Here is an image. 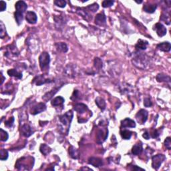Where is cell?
<instances>
[{
  "label": "cell",
  "instance_id": "8992f818",
  "mask_svg": "<svg viewBox=\"0 0 171 171\" xmlns=\"http://www.w3.org/2000/svg\"><path fill=\"white\" fill-rule=\"evenodd\" d=\"M136 118L139 123H145L148 118V112L144 109H141L140 111L138 112L137 115H136Z\"/></svg>",
  "mask_w": 171,
  "mask_h": 171
},
{
  "label": "cell",
  "instance_id": "5b68a950",
  "mask_svg": "<svg viewBox=\"0 0 171 171\" xmlns=\"http://www.w3.org/2000/svg\"><path fill=\"white\" fill-rule=\"evenodd\" d=\"M46 109V106L44 103L40 102L36 104L33 106L30 109V113L33 115H36V114H40L41 112H44Z\"/></svg>",
  "mask_w": 171,
  "mask_h": 171
},
{
  "label": "cell",
  "instance_id": "f6af8a7d",
  "mask_svg": "<svg viewBox=\"0 0 171 171\" xmlns=\"http://www.w3.org/2000/svg\"><path fill=\"white\" fill-rule=\"evenodd\" d=\"M1 74V78H2V79H1V84H3V81H4V79H5V78L3 77V74H2V73Z\"/></svg>",
  "mask_w": 171,
  "mask_h": 171
},
{
  "label": "cell",
  "instance_id": "e0dca14e",
  "mask_svg": "<svg viewBox=\"0 0 171 171\" xmlns=\"http://www.w3.org/2000/svg\"><path fill=\"white\" fill-rule=\"evenodd\" d=\"M157 48H158V50H160V51L168 52L170 51L171 49V45L168 42H162L157 45Z\"/></svg>",
  "mask_w": 171,
  "mask_h": 171
},
{
  "label": "cell",
  "instance_id": "4fadbf2b",
  "mask_svg": "<svg viewBox=\"0 0 171 171\" xmlns=\"http://www.w3.org/2000/svg\"><path fill=\"white\" fill-rule=\"evenodd\" d=\"M106 17L104 13H100L96 15V18H95V23L98 26H103L106 24Z\"/></svg>",
  "mask_w": 171,
  "mask_h": 171
},
{
  "label": "cell",
  "instance_id": "603a6c76",
  "mask_svg": "<svg viewBox=\"0 0 171 171\" xmlns=\"http://www.w3.org/2000/svg\"><path fill=\"white\" fill-rule=\"evenodd\" d=\"M156 80L158 82H170V77L164 74H158L156 76Z\"/></svg>",
  "mask_w": 171,
  "mask_h": 171
},
{
  "label": "cell",
  "instance_id": "7bdbcfd3",
  "mask_svg": "<svg viewBox=\"0 0 171 171\" xmlns=\"http://www.w3.org/2000/svg\"><path fill=\"white\" fill-rule=\"evenodd\" d=\"M142 137L144 138L146 140H148L150 139V135L148 134V132H145V133L143 134Z\"/></svg>",
  "mask_w": 171,
  "mask_h": 171
},
{
  "label": "cell",
  "instance_id": "83f0119b",
  "mask_svg": "<svg viewBox=\"0 0 171 171\" xmlns=\"http://www.w3.org/2000/svg\"><path fill=\"white\" fill-rule=\"evenodd\" d=\"M96 104L100 109L104 110L106 108V102H105L104 99L102 98H100V97L97 98L96 99Z\"/></svg>",
  "mask_w": 171,
  "mask_h": 171
},
{
  "label": "cell",
  "instance_id": "6da1fadb",
  "mask_svg": "<svg viewBox=\"0 0 171 171\" xmlns=\"http://www.w3.org/2000/svg\"><path fill=\"white\" fill-rule=\"evenodd\" d=\"M50 62V57L49 54L46 52H42L39 57V63L41 70L42 71H47L49 69Z\"/></svg>",
  "mask_w": 171,
  "mask_h": 171
},
{
  "label": "cell",
  "instance_id": "836d02e7",
  "mask_svg": "<svg viewBox=\"0 0 171 171\" xmlns=\"http://www.w3.org/2000/svg\"><path fill=\"white\" fill-rule=\"evenodd\" d=\"M0 28H1V30H0V36H1V38H4L5 36H6V30H5V26L4 24H3V23L2 21H1V26H0Z\"/></svg>",
  "mask_w": 171,
  "mask_h": 171
},
{
  "label": "cell",
  "instance_id": "484cf974",
  "mask_svg": "<svg viewBox=\"0 0 171 171\" xmlns=\"http://www.w3.org/2000/svg\"><path fill=\"white\" fill-rule=\"evenodd\" d=\"M58 89H59V88H55V89H54V90H52L51 91H50V92H47L45 95H44V96L42 97V99L44 100H45V101L50 100V99H51L52 97H53L54 95H55L56 93L58 92Z\"/></svg>",
  "mask_w": 171,
  "mask_h": 171
},
{
  "label": "cell",
  "instance_id": "e575fe53",
  "mask_svg": "<svg viewBox=\"0 0 171 171\" xmlns=\"http://www.w3.org/2000/svg\"><path fill=\"white\" fill-rule=\"evenodd\" d=\"M54 4H55L56 6L64 8V7H65L66 5V1H64V0H56V1H54Z\"/></svg>",
  "mask_w": 171,
  "mask_h": 171
},
{
  "label": "cell",
  "instance_id": "d4e9b609",
  "mask_svg": "<svg viewBox=\"0 0 171 171\" xmlns=\"http://www.w3.org/2000/svg\"><path fill=\"white\" fill-rule=\"evenodd\" d=\"M7 74H8V75L11 77H15L18 79L22 78V74L17 72L15 69L9 70L7 71Z\"/></svg>",
  "mask_w": 171,
  "mask_h": 171
},
{
  "label": "cell",
  "instance_id": "44dd1931",
  "mask_svg": "<svg viewBox=\"0 0 171 171\" xmlns=\"http://www.w3.org/2000/svg\"><path fill=\"white\" fill-rule=\"evenodd\" d=\"M142 145L141 143H138L136 144L133 147V149H132V152L134 155H139L140 154H141V152H142Z\"/></svg>",
  "mask_w": 171,
  "mask_h": 171
},
{
  "label": "cell",
  "instance_id": "30bf717a",
  "mask_svg": "<svg viewBox=\"0 0 171 171\" xmlns=\"http://www.w3.org/2000/svg\"><path fill=\"white\" fill-rule=\"evenodd\" d=\"M21 133L25 137H29L33 135L34 131H32V128L30 127L28 124H25L21 128Z\"/></svg>",
  "mask_w": 171,
  "mask_h": 171
},
{
  "label": "cell",
  "instance_id": "d6a6232c",
  "mask_svg": "<svg viewBox=\"0 0 171 171\" xmlns=\"http://www.w3.org/2000/svg\"><path fill=\"white\" fill-rule=\"evenodd\" d=\"M0 159L1 160H5L8 158V152L5 149H1L0 151Z\"/></svg>",
  "mask_w": 171,
  "mask_h": 171
},
{
  "label": "cell",
  "instance_id": "2e32d148",
  "mask_svg": "<svg viewBox=\"0 0 171 171\" xmlns=\"http://www.w3.org/2000/svg\"><path fill=\"white\" fill-rule=\"evenodd\" d=\"M121 126L123 128H135L136 127V123L133 120L127 118L122 121Z\"/></svg>",
  "mask_w": 171,
  "mask_h": 171
},
{
  "label": "cell",
  "instance_id": "5bb4252c",
  "mask_svg": "<svg viewBox=\"0 0 171 171\" xmlns=\"http://www.w3.org/2000/svg\"><path fill=\"white\" fill-rule=\"evenodd\" d=\"M74 109L75 111L77 112L78 114H84V112L88 110V106L84 104H82V103L76 104L74 107Z\"/></svg>",
  "mask_w": 171,
  "mask_h": 171
},
{
  "label": "cell",
  "instance_id": "ac0fdd59",
  "mask_svg": "<svg viewBox=\"0 0 171 171\" xmlns=\"http://www.w3.org/2000/svg\"><path fill=\"white\" fill-rule=\"evenodd\" d=\"M148 44V42H146V41L139 40L138 41L137 44H136L135 48L136 49L139 50V51H141V50H145L146 49Z\"/></svg>",
  "mask_w": 171,
  "mask_h": 171
},
{
  "label": "cell",
  "instance_id": "3957f363",
  "mask_svg": "<svg viewBox=\"0 0 171 171\" xmlns=\"http://www.w3.org/2000/svg\"><path fill=\"white\" fill-rule=\"evenodd\" d=\"M133 63L139 68L144 69L148 65V59L145 55L141 54L134 58Z\"/></svg>",
  "mask_w": 171,
  "mask_h": 171
},
{
  "label": "cell",
  "instance_id": "52a82bcc",
  "mask_svg": "<svg viewBox=\"0 0 171 171\" xmlns=\"http://www.w3.org/2000/svg\"><path fill=\"white\" fill-rule=\"evenodd\" d=\"M154 30L158 36L162 37L166 34V28L160 23H157L154 26Z\"/></svg>",
  "mask_w": 171,
  "mask_h": 171
},
{
  "label": "cell",
  "instance_id": "8fae6325",
  "mask_svg": "<svg viewBox=\"0 0 171 171\" xmlns=\"http://www.w3.org/2000/svg\"><path fill=\"white\" fill-rule=\"evenodd\" d=\"M88 163L92 166H94V167H98L102 166L104 162H103L102 159H101L100 158H96V157H91L88 159Z\"/></svg>",
  "mask_w": 171,
  "mask_h": 171
},
{
  "label": "cell",
  "instance_id": "f546056e",
  "mask_svg": "<svg viewBox=\"0 0 171 171\" xmlns=\"http://www.w3.org/2000/svg\"><path fill=\"white\" fill-rule=\"evenodd\" d=\"M120 135L122 138L124 140H129L131 139L132 137V133L128 130H123L120 131Z\"/></svg>",
  "mask_w": 171,
  "mask_h": 171
},
{
  "label": "cell",
  "instance_id": "60d3db41",
  "mask_svg": "<svg viewBox=\"0 0 171 171\" xmlns=\"http://www.w3.org/2000/svg\"><path fill=\"white\" fill-rule=\"evenodd\" d=\"M144 105L145 107H150L152 106V103L151 102V100L148 98H146L144 99Z\"/></svg>",
  "mask_w": 171,
  "mask_h": 171
},
{
  "label": "cell",
  "instance_id": "7402d4cb",
  "mask_svg": "<svg viewBox=\"0 0 171 171\" xmlns=\"http://www.w3.org/2000/svg\"><path fill=\"white\" fill-rule=\"evenodd\" d=\"M55 46H56V48H57V50H58V51L64 52V53H66V52H67L68 50V48L67 45L64 42L56 43Z\"/></svg>",
  "mask_w": 171,
  "mask_h": 171
},
{
  "label": "cell",
  "instance_id": "1f68e13d",
  "mask_svg": "<svg viewBox=\"0 0 171 171\" xmlns=\"http://www.w3.org/2000/svg\"><path fill=\"white\" fill-rule=\"evenodd\" d=\"M8 137L9 136L7 132L3 131L2 128H1L0 129V139H1V141L2 142L6 141L8 139Z\"/></svg>",
  "mask_w": 171,
  "mask_h": 171
},
{
  "label": "cell",
  "instance_id": "9a60e30c",
  "mask_svg": "<svg viewBox=\"0 0 171 171\" xmlns=\"http://www.w3.org/2000/svg\"><path fill=\"white\" fill-rule=\"evenodd\" d=\"M50 82V81H49V80L45 78V77H44V76L40 75L35 78L33 80L32 82L36 84L37 85H41L45 83Z\"/></svg>",
  "mask_w": 171,
  "mask_h": 171
},
{
  "label": "cell",
  "instance_id": "277c9868",
  "mask_svg": "<svg viewBox=\"0 0 171 171\" xmlns=\"http://www.w3.org/2000/svg\"><path fill=\"white\" fill-rule=\"evenodd\" d=\"M165 159H166V157H165L164 154H158L155 155L152 158V168L156 169V170H158V169L160 168L162 163L164 161Z\"/></svg>",
  "mask_w": 171,
  "mask_h": 171
},
{
  "label": "cell",
  "instance_id": "ee69618b",
  "mask_svg": "<svg viewBox=\"0 0 171 171\" xmlns=\"http://www.w3.org/2000/svg\"><path fill=\"white\" fill-rule=\"evenodd\" d=\"M159 135H160V134H159V133H158V131H157L156 130V131H154V133H153L152 137V138H154H154H157V137H158V136H159Z\"/></svg>",
  "mask_w": 171,
  "mask_h": 171
},
{
  "label": "cell",
  "instance_id": "7a4b0ae2",
  "mask_svg": "<svg viewBox=\"0 0 171 171\" xmlns=\"http://www.w3.org/2000/svg\"><path fill=\"white\" fill-rule=\"evenodd\" d=\"M73 116H74V114L72 111V110H70V111L67 112L65 114L60 116L59 117V120L60 122L62 124V125L66 126L68 131L70 128V123L72 120Z\"/></svg>",
  "mask_w": 171,
  "mask_h": 171
},
{
  "label": "cell",
  "instance_id": "b9f144b4",
  "mask_svg": "<svg viewBox=\"0 0 171 171\" xmlns=\"http://www.w3.org/2000/svg\"><path fill=\"white\" fill-rule=\"evenodd\" d=\"M6 9V3L3 1H0V10L3 11Z\"/></svg>",
  "mask_w": 171,
  "mask_h": 171
},
{
  "label": "cell",
  "instance_id": "d590c367",
  "mask_svg": "<svg viewBox=\"0 0 171 171\" xmlns=\"http://www.w3.org/2000/svg\"><path fill=\"white\" fill-rule=\"evenodd\" d=\"M98 8H99V5L98 3H93V4L88 5V6L87 7V9H88L89 11H92V12H96V11L98 9Z\"/></svg>",
  "mask_w": 171,
  "mask_h": 171
},
{
  "label": "cell",
  "instance_id": "cb8c5ba5",
  "mask_svg": "<svg viewBox=\"0 0 171 171\" xmlns=\"http://www.w3.org/2000/svg\"><path fill=\"white\" fill-rule=\"evenodd\" d=\"M69 154L72 158L77 159L79 156V152L75 147H74L73 146H71L69 148Z\"/></svg>",
  "mask_w": 171,
  "mask_h": 171
},
{
  "label": "cell",
  "instance_id": "9c48e42d",
  "mask_svg": "<svg viewBox=\"0 0 171 171\" xmlns=\"http://www.w3.org/2000/svg\"><path fill=\"white\" fill-rule=\"evenodd\" d=\"M108 137V130H100L97 134V142L99 144L102 143L103 142L106 141V139Z\"/></svg>",
  "mask_w": 171,
  "mask_h": 171
},
{
  "label": "cell",
  "instance_id": "7c38bea8",
  "mask_svg": "<svg viewBox=\"0 0 171 171\" xmlns=\"http://www.w3.org/2000/svg\"><path fill=\"white\" fill-rule=\"evenodd\" d=\"M27 8H28V5L24 1H18L15 3V9L17 12L24 13L26 11Z\"/></svg>",
  "mask_w": 171,
  "mask_h": 171
},
{
  "label": "cell",
  "instance_id": "74e56055",
  "mask_svg": "<svg viewBox=\"0 0 171 171\" xmlns=\"http://www.w3.org/2000/svg\"><path fill=\"white\" fill-rule=\"evenodd\" d=\"M164 146L168 150L171 148V139L170 137H167L164 141Z\"/></svg>",
  "mask_w": 171,
  "mask_h": 171
},
{
  "label": "cell",
  "instance_id": "ba28073f",
  "mask_svg": "<svg viewBox=\"0 0 171 171\" xmlns=\"http://www.w3.org/2000/svg\"><path fill=\"white\" fill-rule=\"evenodd\" d=\"M26 19L29 24H35L38 21V17H37L36 13L32 11H30L26 13Z\"/></svg>",
  "mask_w": 171,
  "mask_h": 171
},
{
  "label": "cell",
  "instance_id": "f1b7e54d",
  "mask_svg": "<svg viewBox=\"0 0 171 171\" xmlns=\"http://www.w3.org/2000/svg\"><path fill=\"white\" fill-rule=\"evenodd\" d=\"M7 54H11L15 56H17L19 54V52L17 48L13 46H9L7 47Z\"/></svg>",
  "mask_w": 171,
  "mask_h": 171
},
{
  "label": "cell",
  "instance_id": "ffe728a7",
  "mask_svg": "<svg viewBox=\"0 0 171 171\" xmlns=\"http://www.w3.org/2000/svg\"><path fill=\"white\" fill-rule=\"evenodd\" d=\"M64 102H65V100H64L63 97L58 96L52 100L51 104L53 106H62Z\"/></svg>",
  "mask_w": 171,
  "mask_h": 171
},
{
  "label": "cell",
  "instance_id": "d6986e66",
  "mask_svg": "<svg viewBox=\"0 0 171 171\" xmlns=\"http://www.w3.org/2000/svg\"><path fill=\"white\" fill-rule=\"evenodd\" d=\"M157 5L156 4H152V3H148L144 5L143 9L144 11L148 13H154L155 10L156 9Z\"/></svg>",
  "mask_w": 171,
  "mask_h": 171
},
{
  "label": "cell",
  "instance_id": "f35d334b",
  "mask_svg": "<svg viewBox=\"0 0 171 171\" xmlns=\"http://www.w3.org/2000/svg\"><path fill=\"white\" fill-rule=\"evenodd\" d=\"M13 122H14V118L11 117L9 118L8 120H7V121L5 122V126L8 128H11V126H13Z\"/></svg>",
  "mask_w": 171,
  "mask_h": 171
},
{
  "label": "cell",
  "instance_id": "4316f807",
  "mask_svg": "<svg viewBox=\"0 0 171 171\" xmlns=\"http://www.w3.org/2000/svg\"><path fill=\"white\" fill-rule=\"evenodd\" d=\"M40 152H42L44 155H45V156L48 155L49 153L51 152L52 151L51 148H50L48 145L45 144H43L40 146Z\"/></svg>",
  "mask_w": 171,
  "mask_h": 171
},
{
  "label": "cell",
  "instance_id": "ab89813d",
  "mask_svg": "<svg viewBox=\"0 0 171 171\" xmlns=\"http://www.w3.org/2000/svg\"><path fill=\"white\" fill-rule=\"evenodd\" d=\"M114 4V1H102V6L104 7H111Z\"/></svg>",
  "mask_w": 171,
  "mask_h": 171
},
{
  "label": "cell",
  "instance_id": "8d00e7d4",
  "mask_svg": "<svg viewBox=\"0 0 171 171\" xmlns=\"http://www.w3.org/2000/svg\"><path fill=\"white\" fill-rule=\"evenodd\" d=\"M94 66L98 69H100L102 68V62L101 61L100 58H96L94 60Z\"/></svg>",
  "mask_w": 171,
  "mask_h": 171
},
{
  "label": "cell",
  "instance_id": "bcb514c9",
  "mask_svg": "<svg viewBox=\"0 0 171 171\" xmlns=\"http://www.w3.org/2000/svg\"><path fill=\"white\" fill-rule=\"evenodd\" d=\"M82 170H92V169L88 168H82Z\"/></svg>",
  "mask_w": 171,
  "mask_h": 171
},
{
  "label": "cell",
  "instance_id": "4dcf8cb0",
  "mask_svg": "<svg viewBox=\"0 0 171 171\" xmlns=\"http://www.w3.org/2000/svg\"><path fill=\"white\" fill-rule=\"evenodd\" d=\"M14 16H15V21H16L17 24L19 26V25L22 23L23 19H24V15H23V13L17 12V11H15L14 13Z\"/></svg>",
  "mask_w": 171,
  "mask_h": 171
}]
</instances>
